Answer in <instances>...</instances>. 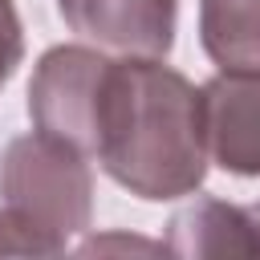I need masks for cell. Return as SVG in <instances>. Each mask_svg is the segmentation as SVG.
<instances>
[{
	"label": "cell",
	"instance_id": "3",
	"mask_svg": "<svg viewBox=\"0 0 260 260\" xmlns=\"http://www.w3.org/2000/svg\"><path fill=\"white\" fill-rule=\"evenodd\" d=\"M110 57L85 45L49 49L28 81V118L41 134L69 142L85 158H93L98 142V98L106 81Z\"/></svg>",
	"mask_w": 260,
	"mask_h": 260
},
{
	"label": "cell",
	"instance_id": "2",
	"mask_svg": "<svg viewBox=\"0 0 260 260\" xmlns=\"http://www.w3.org/2000/svg\"><path fill=\"white\" fill-rule=\"evenodd\" d=\"M93 175L81 150L20 134L0 154V256H57L89 228Z\"/></svg>",
	"mask_w": 260,
	"mask_h": 260
},
{
	"label": "cell",
	"instance_id": "8",
	"mask_svg": "<svg viewBox=\"0 0 260 260\" xmlns=\"http://www.w3.org/2000/svg\"><path fill=\"white\" fill-rule=\"evenodd\" d=\"M20 57H24V28H20V16H16V4L0 0V89L16 73Z\"/></svg>",
	"mask_w": 260,
	"mask_h": 260
},
{
	"label": "cell",
	"instance_id": "1",
	"mask_svg": "<svg viewBox=\"0 0 260 260\" xmlns=\"http://www.w3.org/2000/svg\"><path fill=\"white\" fill-rule=\"evenodd\" d=\"M93 158L138 199L195 195L207 179L199 89L162 65V57L110 61L98 98Z\"/></svg>",
	"mask_w": 260,
	"mask_h": 260
},
{
	"label": "cell",
	"instance_id": "5",
	"mask_svg": "<svg viewBox=\"0 0 260 260\" xmlns=\"http://www.w3.org/2000/svg\"><path fill=\"white\" fill-rule=\"evenodd\" d=\"M65 24L126 57H167L175 45L179 0H57Z\"/></svg>",
	"mask_w": 260,
	"mask_h": 260
},
{
	"label": "cell",
	"instance_id": "7",
	"mask_svg": "<svg viewBox=\"0 0 260 260\" xmlns=\"http://www.w3.org/2000/svg\"><path fill=\"white\" fill-rule=\"evenodd\" d=\"M199 41L219 69H260V0H199Z\"/></svg>",
	"mask_w": 260,
	"mask_h": 260
},
{
	"label": "cell",
	"instance_id": "6",
	"mask_svg": "<svg viewBox=\"0 0 260 260\" xmlns=\"http://www.w3.org/2000/svg\"><path fill=\"white\" fill-rule=\"evenodd\" d=\"M162 248L175 256H260V203L195 199L171 215Z\"/></svg>",
	"mask_w": 260,
	"mask_h": 260
},
{
	"label": "cell",
	"instance_id": "4",
	"mask_svg": "<svg viewBox=\"0 0 260 260\" xmlns=\"http://www.w3.org/2000/svg\"><path fill=\"white\" fill-rule=\"evenodd\" d=\"M199 122L211 162L260 179V69H219L199 85Z\"/></svg>",
	"mask_w": 260,
	"mask_h": 260
}]
</instances>
